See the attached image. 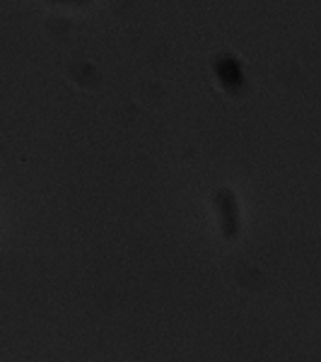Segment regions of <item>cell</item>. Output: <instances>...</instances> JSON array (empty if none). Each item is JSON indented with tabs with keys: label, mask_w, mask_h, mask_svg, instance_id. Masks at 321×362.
<instances>
[{
	"label": "cell",
	"mask_w": 321,
	"mask_h": 362,
	"mask_svg": "<svg viewBox=\"0 0 321 362\" xmlns=\"http://www.w3.org/2000/svg\"><path fill=\"white\" fill-rule=\"evenodd\" d=\"M213 68H215V78H218V83L223 85L225 92H230V95H242L244 87H247V80H244L242 63H239L235 56L220 54L215 58Z\"/></svg>",
	"instance_id": "2"
},
{
	"label": "cell",
	"mask_w": 321,
	"mask_h": 362,
	"mask_svg": "<svg viewBox=\"0 0 321 362\" xmlns=\"http://www.w3.org/2000/svg\"><path fill=\"white\" fill-rule=\"evenodd\" d=\"M215 208H218V218H220V232H223L225 239H237L239 237V203H237V196L232 189H218L215 194Z\"/></svg>",
	"instance_id": "1"
}]
</instances>
